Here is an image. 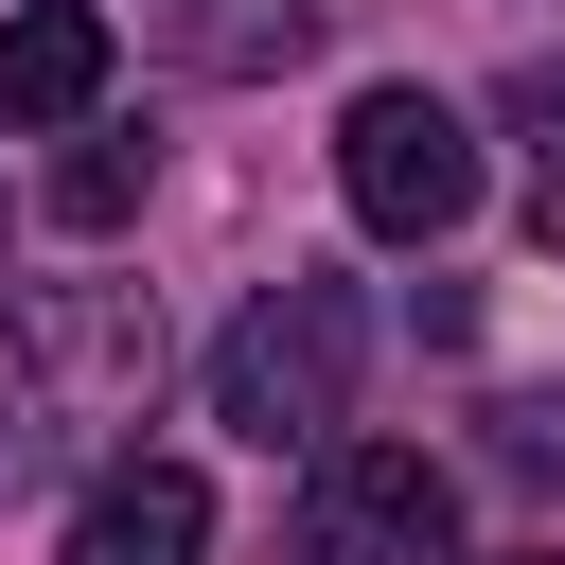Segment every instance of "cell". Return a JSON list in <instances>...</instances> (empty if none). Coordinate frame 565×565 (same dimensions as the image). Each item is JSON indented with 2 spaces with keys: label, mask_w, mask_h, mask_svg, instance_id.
Here are the masks:
<instances>
[{
  "label": "cell",
  "mask_w": 565,
  "mask_h": 565,
  "mask_svg": "<svg viewBox=\"0 0 565 565\" xmlns=\"http://www.w3.org/2000/svg\"><path fill=\"white\" fill-rule=\"evenodd\" d=\"M353 353H371L353 282H300V265H282V282L230 318V353H212V424H230V441H265V459H282V441L318 459V441L353 424Z\"/></svg>",
  "instance_id": "6da1fadb"
},
{
  "label": "cell",
  "mask_w": 565,
  "mask_h": 565,
  "mask_svg": "<svg viewBox=\"0 0 565 565\" xmlns=\"http://www.w3.org/2000/svg\"><path fill=\"white\" fill-rule=\"evenodd\" d=\"M0 371L35 388V424H124L159 388V300L141 282H18L0 300Z\"/></svg>",
  "instance_id": "7a4b0ae2"
},
{
  "label": "cell",
  "mask_w": 565,
  "mask_h": 565,
  "mask_svg": "<svg viewBox=\"0 0 565 565\" xmlns=\"http://www.w3.org/2000/svg\"><path fill=\"white\" fill-rule=\"evenodd\" d=\"M300 565H459V494L424 441H318L300 477Z\"/></svg>",
  "instance_id": "3957f363"
},
{
  "label": "cell",
  "mask_w": 565,
  "mask_h": 565,
  "mask_svg": "<svg viewBox=\"0 0 565 565\" xmlns=\"http://www.w3.org/2000/svg\"><path fill=\"white\" fill-rule=\"evenodd\" d=\"M335 194H353L388 247H424V230L477 212V124H459L441 88H371V106L335 124Z\"/></svg>",
  "instance_id": "277c9868"
},
{
  "label": "cell",
  "mask_w": 565,
  "mask_h": 565,
  "mask_svg": "<svg viewBox=\"0 0 565 565\" xmlns=\"http://www.w3.org/2000/svg\"><path fill=\"white\" fill-rule=\"evenodd\" d=\"M194 547H212V477L194 459H124V477H88L53 565H194Z\"/></svg>",
  "instance_id": "5b68a950"
},
{
  "label": "cell",
  "mask_w": 565,
  "mask_h": 565,
  "mask_svg": "<svg viewBox=\"0 0 565 565\" xmlns=\"http://www.w3.org/2000/svg\"><path fill=\"white\" fill-rule=\"evenodd\" d=\"M106 106V18L88 0H18L0 18V124H88Z\"/></svg>",
  "instance_id": "8992f818"
},
{
  "label": "cell",
  "mask_w": 565,
  "mask_h": 565,
  "mask_svg": "<svg viewBox=\"0 0 565 565\" xmlns=\"http://www.w3.org/2000/svg\"><path fill=\"white\" fill-rule=\"evenodd\" d=\"M318 35H335V0H159V53H177V71H212V88L300 71Z\"/></svg>",
  "instance_id": "52a82bcc"
},
{
  "label": "cell",
  "mask_w": 565,
  "mask_h": 565,
  "mask_svg": "<svg viewBox=\"0 0 565 565\" xmlns=\"http://www.w3.org/2000/svg\"><path fill=\"white\" fill-rule=\"evenodd\" d=\"M141 212V141H71L53 159V230H124Z\"/></svg>",
  "instance_id": "ba28073f"
},
{
  "label": "cell",
  "mask_w": 565,
  "mask_h": 565,
  "mask_svg": "<svg viewBox=\"0 0 565 565\" xmlns=\"http://www.w3.org/2000/svg\"><path fill=\"white\" fill-rule=\"evenodd\" d=\"M494 459H512L530 494H565V388H512V406H494Z\"/></svg>",
  "instance_id": "9c48e42d"
},
{
  "label": "cell",
  "mask_w": 565,
  "mask_h": 565,
  "mask_svg": "<svg viewBox=\"0 0 565 565\" xmlns=\"http://www.w3.org/2000/svg\"><path fill=\"white\" fill-rule=\"evenodd\" d=\"M512 124H530V141L565 159V53H530V71H512Z\"/></svg>",
  "instance_id": "30bf717a"
},
{
  "label": "cell",
  "mask_w": 565,
  "mask_h": 565,
  "mask_svg": "<svg viewBox=\"0 0 565 565\" xmlns=\"http://www.w3.org/2000/svg\"><path fill=\"white\" fill-rule=\"evenodd\" d=\"M530 247H565V159H547V177H530Z\"/></svg>",
  "instance_id": "8fae6325"
},
{
  "label": "cell",
  "mask_w": 565,
  "mask_h": 565,
  "mask_svg": "<svg viewBox=\"0 0 565 565\" xmlns=\"http://www.w3.org/2000/svg\"><path fill=\"white\" fill-rule=\"evenodd\" d=\"M530 565H565V547H530Z\"/></svg>",
  "instance_id": "7c38bea8"
}]
</instances>
